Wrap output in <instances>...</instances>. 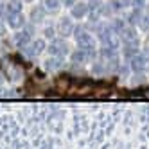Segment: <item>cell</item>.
Instances as JSON below:
<instances>
[{"instance_id": "cell-1", "label": "cell", "mask_w": 149, "mask_h": 149, "mask_svg": "<svg viewBox=\"0 0 149 149\" xmlns=\"http://www.w3.org/2000/svg\"><path fill=\"white\" fill-rule=\"evenodd\" d=\"M74 36H76V43L79 49L83 50H88V49H95V43H93V38L90 33H86L83 27H77V29H74Z\"/></svg>"}, {"instance_id": "cell-2", "label": "cell", "mask_w": 149, "mask_h": 149, "mask_svg": "<svg viewBox=\"0 0 149 149\" xmlns=\"http://www.w3.org/2000/svg\"><path fill=\"white\" fill-rule=\"evenodd\" d=\"M47 49H49V52H50L52 56L61 58V56H65L67 52H68V43H67L65 40H54Z\"/></svg>"}, {"instance_id": "cell-3", "label": "cell", "mask_w": 149, "mask_h": 149, "mask_svg": "<svg viewBox=\"0 0 149 149\" xmlns=\"http://www.w3.org/2000/svg\"><path fill=\"white\" fill-rule=\"evenodd\" d=\"M146 65H147V56L146 54H135L131 59H130V67H131V70L133 72H142L144 68H146Z\"/></svg>"}, {"instance_id": "cell-4", "label": "cell", "mask_w": 149, "mask_h": 149, "mask_svg": "<svg viewBox=\"0 0 149 149\" xmlns=\"http://www.w3.org/2000/svg\"><path fill=\"white\" fill-rule=\"evenodd\" d=\"M13 41H15L16 47L25 49V47H29V43H31V34L27 33V31H18V33L13 36Z\"/></svg>"}, {"instance_id": "cell-5", "label": "cell", "mask_w": 149, "mask_h": 149, "mask_svg": "<svg viewBox=\"0 0 149 149\" xmlns=\"http://www.w3.org/2000/svg\"><path fill=\"white\" fill-rule=\"evenodd\" d=\"M58 33L61 36H70L74 33V24L70 18H61L59 24H58Z\"/></svg>"}, {"instance_id": "cell-6", "label": "cell", "mask_w": 149, "mask_h": 149, "mask_svg": "<svg viewBox=\"0 0 149 149\" xmlns=\"http://www.w3.org/2000/svg\"><path fill=\"white\" fill-rule=\"evenodd\" d=\"M45 49H47V47H45V41H43V40H34L33 43H29V47H27V54L34 58V56H40Z\"/></svg>"}, {"instance_id": "cell-7", "label": "cell", "mask_w": 149, "mask_h": 149, "mask_svg": "<svg viewBox=\"0 0 149 149\" xmlns=\"http://www.w3.org/2000/svg\"><path fill=\"white\" fill-rule=\"evenodd\" d=\"M88 15V4H84V2H77L76 6H72V18H76V20H81Z\"/></svg>"}, {"instance_id": "cell-8", "label": "cell", "mask_w": 149, "mask_h": 149, "mask_svg": "<svg viewBox=\"0 0 149 149\" xmlns=\"http://www.w3.org/2000/svg\"><path fill=\"white\" fill-rule=\"evenodd\" d=\"M45 6H34L33 9H31V22H34V24H38V22H41V20L45 18Z\"/></svg>"}, {"instance_id": "cell-9", "label": "cell", "mask_w": 149, "mask_h": 149, "mask_svg": "<svg viewBox=\"0 0 149 149\" xmlns=\"http://www.w3.org/2000/svg\"><path fill=\"white\" fill-rule=\"evenodd\" d=\"M70 59H72V63H76V65H81V63H84L88 59V56H86V52L83 49H77V50H74L70 54Z\"/></svg>"}, {"instance_id": "cell-10", "label": "cell", "mask_w": 149, "mask_h": 149, "mask_svg": "<svg viewBox=\"0 0 149 149\" xmlns=\"http://www.w3.org/2000/svg\"><path fill=\"white\" fill-rule=\"evenodd\" d=\"M119 34H120V38L126 41V43H131V41H135V38H136V34H135V29H133V27H127V25H126V27L120 31Z\"/></svg>"}, {"instance_id": "cell-11", "label": "cell", "mask_w": 149, "mask_h": 149, "mask_svg": "<svg viewBox=\"0 0 149 149\" xmlns=\"http://www.w3.org/2000/svg\"><path fill=\"white\" fill-rule=\"evenodd\" d=\"M63 67V61H61V58H58V56H54V58H50V59H47L45 61V68L47 70H58V68H61Z\"/></svg>"}, {"instance_id": "cell-12", "label": "cell", "mask_w": 149, "mask_h": 149, "mask_svg": "<svg viewBox=\"0 0 149 149\" xmlns=\"http://www.w3.org/2000/svg\"><path fill=\"white\" fill-rule=\"evenodd\" d=\"M7 20H9V25H11L13 29H18V27L24 25V16H22V13H18L15 16H9Z\"/></svg>"}, {"instance_id": "cell-13", "label": "cell", "mask_w": 149, "mask_h": 149, "mask_svg": "<svg viewBox=\"0 0 149 149\" xmlns=\"http://www.w3.org/2000/svg\"><path fill=\"white\" fill-rule=\"evenodd\" d=\"M135 54H138V50H136V45H135V41H131V43H126V47H124V56L131 59Z\"/></svg>"}, {"instance_id": "cell-14", "label": "cell", "mask_w": 149, "mask_h": 149, "mask_svg": "<svg viewBox=\"0 0 149 149\" xmlns=\"http://www.w3.org/2000/svg\"><path fill=\"white\" fill-rule=\"evenodd\" d=\"M56 86H58V90H61V92H67V90L70 88V79H68V77H59V79L56 81Z\"/></svg>"}, {"instance_id": "cell-15", "label": "cell", "mask_w": 149, "mask_h": 149, "mask_svg": "<svg viewBox=\"0 0 149 149\" xmlns=\"http://www.w3.org/2000/svg\"><path fill=\"white\" fill-rule=\"evenodd\" d=\"M59 4L61 0H45V9H49V11H56V9H59Z\"/></svg>"}, {"instance_id": "cell-16", "label": "cell", "mask_w": 149, "mask_h": 149, "mask_svg": "<svg viewBox=\"0 0 149 149\" xmlns=\"http://www.w3.org/2000/svg\"><path fill=\"white\" fill-rule=\"evenodd\" d=\"M127 6H131V0H113V2H111L113 9H124Z\"/></svg>"}, {"instance_id": "cell-17", "label": "cell", "mask_w": 149, "mask_h": 149, "mask_svg": "<svg viewBox=\"0 0 149 149\" xmlns=\"http://www.w3.org/2000/svg\"><path fill=\"white\" fill-rule=\"evenodd\" d=\"M140 25H142L144 29H149V15H144V16H142V20H140Z\"/></svg>"}, {"instance_id": "cell-18", "label": "cell", "mask_w": 149, "mask_h": 149, "mask_svg": "<svg viewBox=\"0 0 149 149\" xmlns=\"http://www.w3.org/2000/svg\"><path fill=\"white\" fill-rule=\"evenodd\" d=\"M45 36H47V38H52V36H54V29H52V27H47V29H45Z\"/></svg>"}, {"instance_id": "cell-19", "label": "cell", "mask_w": 149, "mask_h": 149, "mask_svg": "<svg viewBox=\"0 0 149 149\" xmlns=\"http://www.w3.org/2000/svg\"><path fill=\"white\" fill-rule=\"evenodd\" d=\"M61 2L65 4V6H70V7H72V6H76V4H77V0H61Z\"/></svg>"}, {"instance_id": "cell-20", "label": "cell", "mask_w": 149, "mask_h": 149, "mask_svg": "<svg viewBox=\"0 0 149 149\" xmlns=\"http://www.w3.org/2000/svg\"><path fill=\"white\" fill-rule=\"evenodd\" d=\"M2 33H4V29H2V25H0V36H2Z\"/></svg>"}, {"instance_id": "cell-21", "label": "cell", "mask_w": 149, "mask_h": 149, "mask_svg": "<svg viewBox=\"0 0 149 149\" xmlns=\"http://www.w3.org/2000/svg\"><path fill=\"white\" fill-rule=\"evenodd\" d=\"M25 2H33V0H25Z\"/></svg>"}, {"instance_id": "cell-22", "label": "cell", "mask_w": 149, "mask_h": 149, "mask_svg": "<svg viewBox=\"0 0 149 149\" xmlns=\"http://www.w3.org/2000/svg\"><path fill=\"white\" fill-rule=\"evenodd\" d=\"M147 9H149V6H147Z\"/></svg>"}]
</instances>
